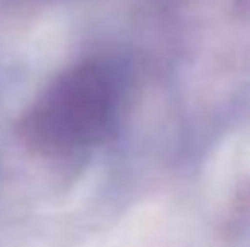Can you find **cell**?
I'll return each instance as SVG.
<instances>
[{
  "label": "cell",
  "mask_w": 250,
  "mask_h": 247,
  "mask_svg": "<svg viewBox=\"0 0 250 247\" xmlns=\"http://www.w3.org/2000/svg\"><path fill=\"white\" fill-rule=\"evenodd\" d=\"M117 111V76L108 64L67 70L26 117V137L44 151H73L102 140Z\"/></svg>",
  "instance_id": "1"
}]
</instances>
